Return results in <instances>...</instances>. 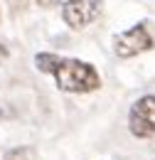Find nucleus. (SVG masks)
<instances>
[{"instance_id":"1","label":"nucleus","mask_w":155,"mask_h":160,"mask_svg":"<svg viewBox=\"0 0 155 160\" xmlns=\"http://www.w3.org/2000/svg\"><path fill=\"white\" fill-rule=\"evenodd\" d=\"M57 86L62 91H72V94H86V91H96L101 86L98 72L89 64V62L79 59H62L59 57L57 67L52 69Z\"/></svg>"},{"instance_id":"2","label":"nucleus","mask_w":155,"mask_h":160,"mask_svg":"<svg viewBox=\"0 0 155 160\" xmlns=\"http://www.w3.org/2000/svg\"><path fill=\"white\" fill-rule=\"evenodd\" d=\"M150 47H153V35H150L145 22H140V25H136V27H131V30H126V32L113 37V49H116V54L121 59L136 57V54L150 49Z\"/></svg>"},{"instance_id":"3","label":"nucleus","mask_w":155,"mask_h":160,"mask_svg":"<svg viewBox=\"0 0 155 160\" xmlns=\"http://www.w3.org/2000/svg\"><path fill=\"white\" fill-rule=\"evenodd\" d=\"M128 128L136 138H155V96H143L131 106Z\"/></svg>"},{"instance_id":"4","label":"nucleus","mask_w":155,"mask_h":160,"mask_svg":"<svg viewBox=\"0 0 155 160\" xmlns=\"http://www.w3.org/2000/svg\"><path fill=\"white\" fill-rule=\"evenodd\" d=\"M101 12V0H69L62 8V18L69 27L81 30L89 22H94Z\"/></svg>"},{"instance_id":"5","label":"nucleus","mask_w":155,"mask_h":160,"mask_svg":"<svg viewBox=\"0 0 155 160\" xmlns=\"http://www.w3.org/2000/svg\"><path fill=\"white\" fill-rule=\"evenodd\" d=\"M2 160H35V150L32 148H12L5 153Z\"/></svg>"},{"instance_id":"6","label":"nucleus","mask_w":155,"mask_h":160,"mask_svg":"<svg viewBox=\"0 0 155 160\" xmlns=\"http://www.w3.org/2000/svg\"><path fill=\"white\" fill-rule=\"evenodd\" d=\"M39 5H47V8H52V5H59V2H62V5H64V2H69V0H37Z\"/></svg>"},{"instance_id":"7","label":"nucleus","mask_w":155,"mask_h":160,"mask_svg":"<svg viewBox=\"0 0 155 160\" xmlns=\"http://www.w3.org/2000/svg\"><path fill=\"white\" fill-rule=\"evenodd\" d=\"M8 116H10V111H8L5 106H0V118H8Z\"/></svg>"}]
</instances>
